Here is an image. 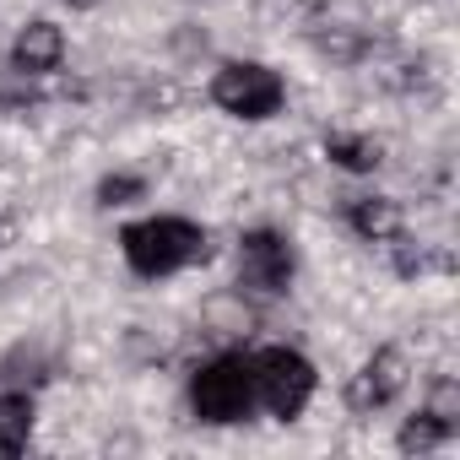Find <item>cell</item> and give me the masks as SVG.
Instances as JSON below:
<instances>
[{
    "label": "cell",
    "instance_id": "cell-1",
    "mask_svg": "<svg viewBox=\"0 0 460 460\" xmlns=\"http://www.w3.org/2000/svg\"><path fill=\"white\" fill-rule=\"evenodd\" d=\"M119 250L136 277L157 282V277H173V271L206 261V227H195L190 217H146L119 234Z\"/></svg>",
    "mask_w": 460,
    "mask_h": 460
},
{
    "label": "cell",
    "instance_id": "cell-2",
    "mask_svg": "<svg viewBox=\"0 0 460 460\" xmlns=\"http://www.w3.org/2000/svg\"><path fill=\"white\" fill-rule=\"evenodd\" d=\"M190 406H195L200 422H244L250 406H255V368H250V358L227 352V358H211L206 368H195Z\"/></svg>",
    "mask_w": 460,
    "mask_h": 460
},
{
    "label": "cell",
    "instance_id": "cell-3",
    "mask_svg": "<svg viewBox=\"0 0 460 460\" xmlns=\"http://www.w3.org/2000/svg\"><path fill=\"white\" fill-rule=\"evenodd\" d=\"M250 368H255V401H261L271 417L293 422V417L309 406V395H314V363H309L304 352H293V347H266V352L250 358Z\"/></svg>",
    "mask_w": 460,
    "mask_h": 460
},
{
    "label": "cell",
    "instance_id": "cell-4",
    "mask_svg": "<svg viewBox=\"0 0 460 460\" xmlns=\"http://www.w3.org/2000/svg\"><path fill=\"white\" fill-rule=\"evenodd\" d=\"M288 87L271 66H255V60H234V66H222L217 82H211V103L222 114H234V119H271L282 109Z\"/></svg>",
    "mask_w": 460,
    "mask_h": 460
},
{
    "label": "cell",
    "instance_id": "cell-5",
    "mask_svg": "<svg viewBox=\"0 0 460 460\" xmlns=\"http://www.w3.org/2000/svg\"><path fill=\"white\" fill-rule=\"evenodd\" d=\"M293 282V244L271 227H255V234L239 239V288L261 293V298H277L288 293Z\"/></svg>",
    "mask_w": 460,
    "mask_h": 460
},
{
    "label": "cell",
    "instance_id": "cell-6",
    "mask_svg": "<svg viewBox=\"0 0 460 460\" xmlns=\"http://www.w3.org/2000/svg\"><path fill=\"white\" fill-rule=\"evenodd\" d=\"M401 390H406V358H401L395 347H385V352H374V358L352 374V385H347V406L368 417V411L390 406Z\"/></svg>",
    "mask_w": 460,
    "mask_h": 460
},
{
    "label": "cell",
    "instance_id": "cell-7",
    "mask_svg": "<svg viewBox=\"0 0 460 460\" xmlns=\"http://www.w3.org/2000/svg\"><path fill=\"white\" fill-rule=\"evenodd\" d=\"M60 60H66V39H60L55 22H28V28L17 33V44H12V66L28 71V76H44V71H55Z\"/></svg>",
    "mask_w": 460,
    "mask_h": 460
},
{
    "label": "cell",
    "instance_id": "cell-8",
    "mask_svg": "<svg viewBox=\"0 0 460 460\" xmlns=\"http://www.w3.org/2000/svg\"><path fill=\"white\" fill-rule=\"evenodd\" d=\"M347 217H352V227H358L368 244H390V239L401 234V206L385 200V195H358Z\"/></svg>",
    "mask_w": 460,
    "mask_h": 460
},
{
    "label": "cell",
    "instance_id": "cell-9",
    "mask_svg": "<svg viewBox=\"0 0 460 460\" xmlns=\"http://www.w3.org/2000/svg\"><path fill=\"white\" fill-rule=\"evenodd\" d=\"M33 438V395L0 390V455H22Z\"/></svg>",
    "mask_w": 460,
    "mask_h": 460
},
{
    "label": "cell",
    "instance_id": "cell-10",
    "mask_svg": "<svg viewBox=\"0 0 460 460\" xmlns=\"http://www.w3.org/2000/svg\"><path fill=\"white\" fill-rule=\"evenodd\" d=\"M325 157L331 163H341L347 173H374L379 168V141H368V136H325Z\"/></svg>",
    "mask_w": 460,
    "mask_h": 460
},
{
    "label": "cell",
    "instance_id": "cell-11",
    "mask_svg": "<svg viewBox=\"0 0 460 460\" xmlns=\"http://www.w3.org/2000/svg\"><path fill=\"white\" fill-rule=\"evenodd\" d=\"M449 438H455V428L438 422L433 411H417V417L401 428V449H438V444H449Z\"/></svg>",
    "mask_w": 460,
    "mask_h": 460
},
{
    "label": "cell",
    "instance_id": "cell-12",
    "mask_svg": "<svg viewBox=\"0 0 460 460\" xmlns=\"http://www.w3.org/2000/svg\"><path fill=\"white\" fill-rule=\"evenodd\" d=\"M141 190H146V179H136V173H114V179L98 184V206H125V200L141 195Z\"/></svg>",
    "mask_w": 460,
    "mask_h": 460
},
{
    "label": "cell",
    "instance_id": "cell-13",
    "mask_svg": "<svg viewBox=\"0 0 460 460\" xmlns=\"http://www.w3.org/2000/svg\"><path fill=\"white\" fill-rule=\"evenodd\" d=\"M71 6H82V12H87V6H98V0H71Z\"/></svg>",
    "mask_w": 460,
    "mask_h": 460
}]
</instances>
